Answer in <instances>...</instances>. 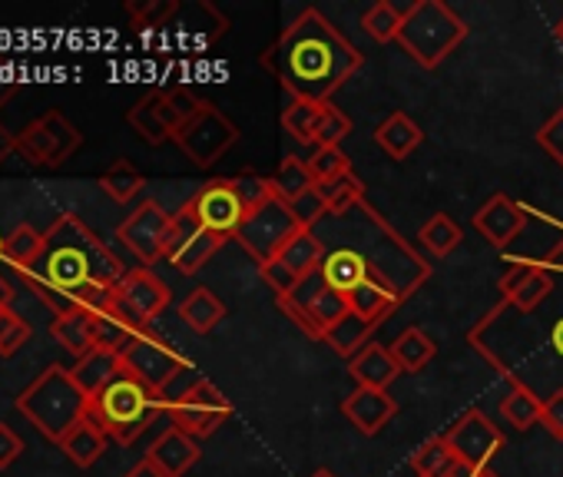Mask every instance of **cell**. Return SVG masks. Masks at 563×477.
Returning a JSON list of instances; mask_svg holds the SVG:
<instances>
[{
    "mask_svg": "<svg viewBox=\"0 0 563 477\" xmlns=\"http://www.w3.org/2000/svg\"><path fill=\"white\" fill-rule=\"evenodd\" d=\"M471 225L477 229V235L494 249H507L514 239L523 232L527 225V209L520 202H514L507 192H494L474 215Z\"/></svg>",
    "mask_w": 563,
    "mask_h": 477,
    "instance_id": "20",
    "label": "cell"
},
{
    "mask_svg": "<svg viewBox=\"0 0 563 477\" xmlns=\"http://www.w3.org/2000/svg\"><path fill=\"white\" fill-rule=\"evenodd\" d=\"M186 206L209 232H216L222 239H235V232L245 219V206L239 202L232 179H209Z\"/></svg>",
    "mask_w": 563,
    "mask_h": 477,
    "instance_id": "18",
    "label": "cell"
},
{
    "mask_svg": "<svg viewBox=\"0 0 563 477\" xmlns=\"http://www.w3.org/2000/svg\"><path fill=\"white\" fill-rule=\"evenodd\" d=\"M133 329H126L120 319H113L110 312H100L97 319H93V348H100V352H113V355H120L130 342H133Z\"/></svg>",
    "mask_w": 563,
    "mask_h": 477,
    "instance_id": "45",
    "label": "cell"
},
{
    "mask_svg": "<svg viewBox=\"0 0 563 477\" xmlns=\"http://www.w3.org/2000/svg\"><path fill=\"white\" fill-rule=\"evenodd\" d=\"M316 189H319V196H322L329 215H345V212H352L355 206L365 202V182H362L355 173H345V176H339V179L319 182Z\"/></svg>",
    "mask_w": 563,
    "mask_h": 477,
    "instance_id": "39",
    "label": "cell"
},
{
    "mask_svg": "<svg viewBox=\"0 0 563 477\" xmlns=\"http://www.w3.org/2000/svg\"><path fill=\"white\" fill-rule=\"evenodd\" d=\"M316 235L322 239V246H345L358 253L372 279L385 286L398 302L411 299L431 279V266L424 263V256H418L405 243L391 222L375 206H368V199L345 215H325L316 225Z\"/></svg>",
    "mask_w": 563,
    "mask_h": 477,
    "instance_id": "3",
    "label": "cell"
},
{
    "mask_svg": "<svg viewBox=\"0 0 563 477\" xmlns=\"http://www.w3.org/2000/svg\"><path fill=\"white\" fill-rule=\"evenodd\" d=\"M325 107L329 103H319V100H289L286 110H282V130H286L296 143L316 146V133H319Z\"/></svg>",
    "mask_w": 563,
    "mask_h": 477,
    "instance_id": "33",
    "label": "cell"
},
{
    "mask_svg": "<svg viewBox=\"0 0 563 477\" xmlns=\"http://www.w3.org/2000/svg\"><path fill=\"white\" fill-rule=\"evenodd\" d=\"M418 239H421V246H424L434 259H444V256H451V253L461 246L464 232H461V225H457L448 212H434V215L421 225Z\"/></svg>",
    "mask_w": 563,
    "mask_h": 477,
    "instance_id": "37",
    "label": "cell"
},
{
    "mask_svg": "<svg viewBox=\"0 0 563 477\" xmlns=\"http://www.w3.org/2000/svg\"><path fill=\"white\" fill-rule=\"evenodd\" d=\"M540 408H543V401L533 391L517 388V385H510L507 395L500 398V418L514 431H530L533 424H540Z\"/></svg>",
    "mask_w": 563,
    "mask_h": 477,
    "instance_id": "41",
    "label": "cell"
},
{
    "mask_svg": "<svg viewBox=\"0 0 563 477\" xmlns=\"http://www.w3.org/2000/svg\"><path fill=\"white\" fill-rule=\"evenodd\" d=\"M24 451V441L11 431V424H0V470L11 467Z\"/></svg>",
    "mask_w": 563,
    "mask_h": 477,
    "instance_id": "56",
    "label": "cell"
},
{
    "mask_svg": "<svg viewBox=\"0 0 563 477\" xmlns=\"http://www.w3.org/2000/svg\"><path fill=\"white\" fill-rule=\"evenodd\" d=\"M239 130L235 123L212 103H202L196 117H189L176 133L173 143L196 163V166H212L219 156H225L229 146H235Z\"/></svg>",
    "mask_w": 563,
    "mask_h": 477,
    "instance_id": "14",
    "label": "cell"
},
{
    "mask_svg": "<svg viewBox=\"0 0 563 477\" xmlns=\"http://www.w3.org/2000/svg\"><path fill=\"white\" fill-rule=\"evenodd\" d=\"M278 309L289 315L292 325H299L309 339L322 342L325 332L342 319L349 315V299L342 292H335L319 273L302 279V286L286 296V299H278Z\"/></svg>",
    "mask_w": 563,
    "mask_h": 477,
    "instance_id": "12",
    "label": "cell"
},
{
    "mask_svg": "<svg viewBox=\"0 0 563 477\" xmlns=\"http://www.w3.org/2000/svg\"><path fill=\"white\" fill-rule=\"evenodd\" d=\"M388 352H391L395 365L401 368V375H415V371L428 368V362H434L438 345H434V339H431L424 329L411 325V329H405V332L388 345Z\"/></svg>",
    "mask_w": 563,
    "mask_h": 477,
    "instance_id": "28",
    "label": "cell"
},
{
    "mask_svg": "<svg viewBox=\"0 0 563 477\" xmlns=\"http://www.w3.org/2000/svg\"><path fill=\"white\" fill-rule=\"evenodd\" d=\"M401 18H405V11H398V8L391 4V0H378V4H372V8L362 14V31H365L375 44H391V41H398Z\"/></svg>",
    "mask_w": 563,
    "mask_h": 477,
    "instance_id": "42",
    "label": "cell"
},
{
    "mask_svg": "<svg viewBox=\"0 0 563 477\" xmlns=\"http://www.w3.org/2000/svg\"><path fill=\"white\" fill-rule=\"evenodd\" d=\"M179 319H183L196 335H209V332L225 319V302H222L212 289L199 286V289H192V292L183 299Z\"/></svg>",
    "mask_w": 563,
    "mask_h": 477,
    "instance_id": "29",
    "label": "cell"
},
{
    "mask_svg": "<svg viewBox=\"0 0 563 477\" xmlns=\"http://www.w3.org/2000/svg\"><path fill=\"white\" fill-rule=\"evenodd\" d=\"M100 186L110 199L117 202H130L143 186H146V176L130 163V159H117L103 176H100Z\"/></svg>",
    "mask_w": 563,
    "mask_h": 477,
    "instance_id": "43",
    "label": "cell"
},
{
    "mask_svg": "<svg viewBox=\"0 0 563 477\" xmlns=\"http://www.w3.org/2000/svg\"><path fill=\"white\" fill-rule=\"evenodd\" d=\"M278 263H286L299 279H309L322 269V259H325V246L322 239L316 235V229H299L286 246H282V253L275 256Z\"/></svg>",
    "mask_w": 563,
    "mask_h": 477,
    "instance_id": "26",
    "label": "cell"
},
{
    "mask_svg": "<svg viewBox=\"0 0 563 477\" xmlns=\"http://www.w3.org/2000/svg\"><path fill=\"white\" fill-rule=\"evenodd\" d=\"M533 140H537V146L563 169V107L533 133Z\"/></svg>",
    "mask_w": 563,
    "mask_h": 477,
    "instance_id": "51",
    "label": "cell"
},
{
    "mask_svg": "<svg viewBox=\"0 0 563 477\" xmlns=\"http://www.w3.org/2000/svg\"><path fill=\"white\" fill-rule=\"evenodd\" d=\"M107 434L90 421V418H84L80 424H74L67 434H64V441H60V451L77 464V467H93L100 457H103V451H107Z\"/></svg>",
    "mask_w": 563,
    "mask_h": 477,
    "instance_id": "30",
    "label": "cell"
},
{
    "mask_svg": "<svg viewBox=\"0 0 563 477\" xmlns=\"http://www.w3.org/2000/svg\"><path fill=\"white\" fill-rule=\"evenodd\" d=\"M500 302L517 309V312H533L537 306H543L553 289H556V276L553 269H547L543 263H514L500 282Z\"/></svg>",
    "mask_w": 563,
    "mask_h": 477,
    "instance_id": "19",
    "label": "cell"
},
{
    "mask_svg": "<svg viewBox=\"0 0 563 477\" xmlns=\"http://www.w3.org/2000/svg\"><path fill=\"white\" fill-rule=\"evenodd\" d=\"M540 424L556 437L563 441V391L543 398V408H540Z\"/></svg>",
    "mask_w": 563,
    "mask_h": 477,
    "instance_id": "54",
    "label": "cell"
},
{
    "mask_svg": "<svg viewBox=\"0 0 563 477\" xmlns=\"http://www.w3.org/2000/svg\"><path fill=\"white\" fill-rule=\"evenodd\" d=\"M14 149H18V136H14L4 123H0V166H4V159H8Z\"/></svg>",
    "mask_w": 563,
    "mask_h": 477,
    "instance_id": "57",
    "label": "cell"
},
{
    "mask_svg": "<svg viewBox=\"0 0 563 477\" xmlns=\"http://www.w3.org/2000/svg\"><path fill=\"white\" fill-rule=\"evenodd\" d=\"M31 286H34L37 299H41L44 306H51V309H54V315H57V319L77 309V302H74L67 292H60V289H51V286H41V282H31Z\"/></svg>",
    "mask_w": 563,
    "mask_h": 477,
    "instance_id": "55",
    "label": "cell"
},
{
    "mask_svg": "<svg viewBox=\"0 0 563 477\" xmlns=\"http://www.w3.org/2000/svg\"><path fill=\"white\" fill-rule=\"evenodd\" d=\"M126 11L140 27H163L179 11V4L176 0H143V4H126Z\"/></svg>",
    "mask_w": 563,
    "mask_h": 477,
    "instance_id": "50",
    "label": "cell"
},
{
    "mask_svg": "<svg viewBox=\"0 0 563 477\" xmlns=\"http://www.w3.org/2000/svg\"><path fill=\"white\" fill-rule=\"evenodd\" d=\"M319 276H322L335 292H342V296L355 292L362 282H375L372 273H368V266H365V259H362L358 253L345 249V246H325V259H322Z\"/></svg>",
    "mask_w": 563,
    "mask_h": 477,
    "instance_id": "23",
    "label": "cell"
},
{
    "mask_svg": "<svg viewBox=\"0 0 563 477\" xmlns=\"http://www.w3.org/2000/svg\"><path fill=\"white\" fill-rule=\"evenodd\" d=\"M349 371L358 388H375V391H388V385L401 375L388 345H375V342L349 362Z\"/></svg>",
    "mask_w": 563,
    "mask_h": 477,
    "instance_id": "25",
    "label": "cell"
},
{
    "mask_svg": "<svg viewBox=\"0 0 563 477\" xmlns=\"http://www.w3.org/2000/svg\"><path fill=\"white\" fill-rule=\"evenodd\" d=\"M166 414H169L173 428L202 441V437L216 434L232 418V401L209 378H196L192 385H186L179 395H173L166 401Z\"/></svg>",
    "mask_w": 563,
    "mask_h": 477,
    "instance_id": "11",
    "label": "cell"
},
{
    "mask_svg": "<svg viewBox=\"0 0 563 477\" xmlns=\"http://www.w3.org/2000/svg\"><path fill=\"white\" fill-rule=\"evenodd\" d=\"M0 259H4V235H0Z\"/></svg>",
    "mask_w": 563,
    "mask_h": 477,
    "instance_id": "63",
    "label": "cell"
},
{
    "mask_svg": "<svg viewBox=\"0 0 563 477\" xmlns=\"http://www.w3.org/2000/svg\"><path fill=\"white\" fill-rule=\"evenodd\" d=\"M398 411V401L388 391H375V388H352L342 398V414L349 418V424H355L362 434L375 437Z\"/></svg>",
    "mask_w": 563,
    "mask_h": 477,
    "instance_id": "21",
    "label": "cell"
},
{
    "mask_svg": "<svg viewBox=\"0 0 563 477\" xmlns=\"http://www.w3.org/2000/svg\"><path fill=\"white\" fill-rule=\"evenodd\" d=\"M444 441L451 444V451L457 454V461L467 464V467H474V470H487L490 461L497 457V451L504 447L500 428L481 408H467L464 414H457L448 424Z\"/></svg>",
    "mask_w": 563,
    "mask_h": 477,
    "instance_id": "16",
    "label": "cell"
},
{
    "mask_svg": "<svg viewBox=\"0 0 563 477\" xmlns=\"http://www.w3.org/2000/svg\"><path fill=\"white\" fill-rule=\"evenodd\" d=\"M258 64L292 100L329 103L332 93L362 70L365 57L319 8H306Z\"/></svg>",
    "mask_w": 563,
    "mask_h": 477,
    "instance_id": "1",
    "label": "cell"
},
{
    "mask_svg": "<svg viewBox=\"0 0 563 477\" xmlns=\"http://www.w3.org/2000/svg\"><path fill=\"white\" fill-rule=\"evenodd\" d=\"M372 136H375V143H378L391 159H398V163H405V159L424 143L421 126H418L408 113H401V110L388 113V117L375 126Z\"/></svg>",
    "mask_w": 563,
    "mask_h": 477,
    "instance_id": "24",
    "label": "cell"
},
{
    "mask_svg": "<svg viewBox=\"0 0 563 477\" xmlns=\"http://www.w3.org/2000/svg\"><path fill=\"white\" fill-rule=\"evenodd\" d=\"M553 37H556V41H560V44H563V18H560V21H556V27H553Z\"/></svg>",
    "mask_w": 563,
    "mask_h": 477,
    "instance_id": "60",
    "label": "cell"
},
{
    "mask_svg": "<svg viewBox=\"0 0 563 477\" xmlns=\"http://www.w3.org/2000/svg\"><path fill=\"white\" fill-rule=\"evenodd\" d=\"M44 249V232H37L34 225L21 222L14 232L4 235V263H11L18 273H27Z\"/></svg>",
    "mask_w": 563,
    "mask_h": 477,
    "instance_id": "38",
    "label": "cell"
},
{
    "mask_svg": "<svg viewBox=\"0 0 563 477\" xmlns=\"http://www.w3.org/2000/svg\"><path fill=\"white\" fill-rule=\"evenodd\" d=\"M123 477H166V474H163V470H159L156 464H150V461L143 457V461H140L136 467H130V470H126Z\"/></svg>",
    "mask_w": 563,
    "mask_h": 477,
    "instance_id": "58",
    "label": "cell"
},
{
    "mask_svg": "<svg viewBox=\"0 0 563 477\" xmlns=\"http://www.w3.org/2000/svg\"><path fill=\"white\" fill-rule=\"evenodd\" d=\"M206 100H199L196 93H189L186 87H173V90H159V117L166 123L169 133H176L189 117H196V110Z\"/></svg>",
    "mask_w": 563,
    "mask_h": 477,
    "instance_id": "44",
    "label": "cell"
},
{
    "mask_svg": "<svg viewBox=\"0 0 563 477\" xmlns=\"http://www.w3.org/2000/svg\"><path fill=\"white\" fill-rule=\"evenodd\" d=\"M302 229V222L296 219L292 206L286 199L272 196L268 202H262L258 209L245 212L239 232H235V243L255 259V266L262 269L265 263H272L282 246L289 243V239Z\"/></svg>",
    "mask_w": 563,
    "mask_h": 477,
    "instance_id": "8",
    "label": "cell"
},
{
    "mask_svg": "<svg viewBox=\"0 0 563 477\" xmlns=\"http://www.w3.org/2000/svg\"><path fill=\"white\" fill-rule=\"evenodd\" d=\"M312 477H339V474H335V470H329V467H319V470H316Z\"/></svg>",
    "mask_w": 563,
    "mask_h": 477,
    "instance_id": "61",
    "label": "cell"
},
{
    "mask_svg": "<svg viewBox=\"0 0 563 477\" xmlns=\"http://www.w3.org/2000/svg\"><path fill=\"white\" fill-rule=\"evenodd\" d=\"M169 225H173V212H166L159 202L146 199V202H140V206L120 222L117 235L123 239V246H126L143 266H153V263L166 259Z\"/></svg>",
    "mask_w": 563,
    "mask_h": 477,
    "instance_id": "17",
    "label": "cell"
},
{
    "mask_svg": "<svg viewBox=\"0 0 563 477\" xmlns=\"http://www.w3.org/2000/svg\"><path fill=\"white\" fill-rule=\"evenodd\" d=\"M120 368L126 375H133L136 381H143L146 388H153L156 395H166V388L176 378L192 371V365L153 329L133 335V342L120 352Z\"/></svg>",
    "mask_w": 563,
    "mask_h": 477,
    "instance_id": "9",
    "label": "cell"
},
{
    "mask_svg": "<svg viewBox=\"0 0 563 477\" xmlns=\"http://www.w3.org/2000/svg\"><path fill=\"white\" fill-rule=\"evenodd\" d=\"M166 411L163 395H156L153 388H146L143 381H136L133 375H126L120 368V375L87 404V418L113 441L120 444H133L156 414Z\"/></svg>",
    "mask_w": 563,
    "mask_h": 477,
    "instance_id": "7",
    "label": "cell"
},
{
    "mask_svg": "<svg viewBox=\"0 0 563 477\" xmlns=\"http://www.w3.org/2000/svg\"><path fill=\"white\" fill-rule=\"evenodd\" d=\"M372 332H375V325L372 322H365L362 315H355V312H349V315H342L329 332H325V345L335 352V355H342V358H355L362 348H368L372 345Z\"/></svg>",
    "mask_w": 563,
    "mask_h": 477,
    "instance_id": "31",
    "label": "cell"
},
{
    "mask_svg": "<svg viewBox=\"0 0 563 477\" xmlns=\"http://www.w3.org/2000/svg\"><path fill=\"white\" fill-rule=\"evenodd\" d=\"M11 299H14V292H11V286L0 279V309H11Z\"/></svg>",
    "mask_w": 563,
    "mask_h": 477,
    "instance_id": "59",
    "label": "cell"
},
{
    "mask_svg": "<svg viewBox=\"0 0 563 477\" xmlns=\"http://www.w3.org/2000/svg\"><path fill=\"white\" fill-rule=\"evenodd\" d=\"M309 163V173L319 182H329V179H339L345 173H352V159L342 153V146H325V149H316L312 156H306Z\"/></svg>",
    "mask_w": 563,
    "mask_h": 477,
    "instance_id": "46",
    "label": "cell"
},
{
    "mask_svg": "<svg viewBox=\"0 0 563 477\" xmlns=\"http://www.w3.org/2000/svg\"><path fill=\"white\" fill-rule=\"evenodd\" d=\"M84 146V133L60 113L51 110L18 133V156L34 169H57Z\"/></svg>",
    "mask_w": 563,
    "mask_h": 477,
    "instance_id": "10",
    "label": "cell"
},
{
    "mask_svg": "<svg viewBox=\"0 0 563 477\" xmlns=\"http://www.w3.org/2000/svg\"><path fill=\"white\" fill-rule=\"evenodd\" d=\"M258 276H262V279H265V286L275 292V299H286V296H292V292L302 286V279H299L286 263H278V259L265 263V266L258 269Z\"/></svg>",
    "mask_w": 563,
    "mask_h": 477,
    "instance_id": "52",
    "label": "cell"
},
{
    "mask_svg": "<svg viewBox=\"0 0 563 477\" xmlns=\"http://www.w3.org/2000/svg\"><path fill=\"white\" fill-rule=\"evenodd\" d=\"M292 212H296V219L302 222V229H316V225L329 215V212H325V202H322V196H319V189L299 196V199L292 202Z\"/></svg>",
    "mask_w": 563,
    "mask_h": 477,
    "instance_id": "53",
    "label": "cell"
},
{
    "mask_svg": "<svg viewBox=\"0 0 563 477\" xmlns=\"http://www.w3.org/2000/svg\"><path fill=\"white\" fill-rule=\"evenodd\" d=\"M87 404L90 398L74 385L70 368L64 365H51L18 395V411L54 444L87 418Z\"/></svg>",
    "mask_w": 563,
    "mask_h": 477,
    "instance_id": "5",
    "label": "cell"
},
{
    "mask_svg": "<svg viewBox=\"0 0 563 477\" xmlns=\"http://www.w3.org/2000/svg\"><path fill=\"white\" fill-rule=\"evenodd\" d=\"M117 375H120V355L100 352V348H93L90 355L77 358V365L70 368L74 385H77L87 398H97Z\"/></svg>",
    "mask_w": 563,
    "mask_h": 477,
    "instance_id": "27",
    "label": "cell"
},
{
    "mask_svg": "<svg viewBox=\"0 0 563 477\" xmlns=\"http://www.w3.org/2000/svg\"><path fill=\"white\" fill-rule=\"evenodd\" d=\"M126 273L130 269H123L120 256L80 215L64 212L44 232L41 259L24 276H27V282H41V286H51V289L74 296L87 286L117 289Z\"/></svg>",
    "mask_w": 563,
    "mask_h": 477,
    "instance_id": "4",
    "label": "cell"
},
{
    "mask_svg": "<svg viewBox=\"0 0 563 477\" xmlns=\"http://www.w3.org/2000/svg\"><path fill=\"white\" fill-rule=\"evenodd\" d=\"M272 189H275L278 199H286L289 206H292L299 196L312 192V189H316V179H312V173H309V163H306L302 156H286V159L278 163V169L272 173Z\"/></svg>",
    "mask_w": 563,
    "mask_h": 477,
    "instance_id": "36",
    "label": "cell"
},
{
    "mask_svg": "<svg viewBox=\"0 0 563 477\" xmlns=\"http://www.w3.org/2000/svg\"><path fill=\"white\" fill-rule=\"evenodd\" d=\"M467 37V21L444 0H415L405 8L398 47L424 70L441 67Z\"/></svg>",
    "mask_w": 563,
    "mask_h": 477,
    "instance_id": "6",
    "label": "cell"
},
{
    "mask_svg": "<svg viewBox=\"0 0 563 477\" xmlns=\"http://www.w3.org/2000/svg\"><path fill=\"white\" fill-rule=\"evenodd\" d=\"M352 133V120L339 110V107H325L322 113V123H319V133H316V149H325V146H339L345 136Z\"/></svg>",
    "mask_w": 563,
    "mask_h": 477,
    "instance_id": "49",
    "label": "cell"
},
{
    "mask_svg": "<svg viewBox=\"0 0 563 477\" xmlns=\"http://www.w3.org/2000/svg\"><path fill=\"white\" fill-rule=\"evenodd\" d=\"M474 352L510 385L527 388L540 398V385H550V395L563 391V312L540 315L517 312L497 302L471 332ZM547 395V398H550Z\"/></svg>",
    "mask_w": 563,
    "mask_h": 477,
    "instance_id": "2",
    "label": "cell"
},
{
    "mask_svg": "<svg viewBox=\"0 0 563 477\" xmlns=\"http://www.w3.org/2000/svg\"><path fill=\"white\" fill-rule=\"evenodd\" d=\"M225 239L209 232L192 212L189 206H183L179 212H173V225H169V243H166V263L173 269H179L183 276H196L219 249Z\"/></svg>",
    "mask_w": 563,
    "mask_h": 477,
    "instance_id": "15",
    "label": "cell"
},
{
    "mask_svg": "<svg viewBox=\"0 0 563 477\" xmlns=\"http://www.w3.org/2000/svg\"><path fill=\"white\" fill-rule=\"evenodd\" d=\"M232 189H235L239 202L245 206V212L258 209L262 202H268V199L275 196V189H272V176H258V173L232 176Z\"/></svg>",
    "mask_w": 563,
    "mask_h": 477,
    "instance_id": "47",
    "label": "cell"
},
{
    "mask_svg": "<svg viewBox=\"0 0 563 477\" xmlns=\"http://www.w3.org/2000/svg\"><path fill=\"white\" fill-rule=\"evenodd\" d=\"M457 454L451 451V444L444 441V434L428 437L415 454H411V470L418 477H451L457 470Z\"/></svg>",
    "mask_w": 563,
    "mask_h": 477,
    "instance_id": "35",
    "label": "cell"
},
{
    "mask_svg": "<svg viewBox=\"0 0 563 477\" xmlns=\"http://www.w3.org/2000/svg\"><path fill=\"white\" fill-rule=\"evenodd\" d=\"M166 306H169V286L150 269H130L123 282L113 289L110 315L133 332H146Z\"/></svg>",
    "mask_w": 563,
    "mask_h": 477,
    "instance_id": "13",
    "label": "cell"
},
{
    "mask_svg": "<svg viewBox=\"0 0 563 477\" xmlns=\"http://www.w3.org/2000/svg\"><path fill=\"white\" fill-rule=\"evenodd\" d=\"M199 457H202L199 441L189 437L186 431L173 428V424H169V428L153 441V447L146 451V461L156 464L166 477H183Z\"/></svg>",
    "mask_w": 563,
    "mask_h": 477,
    "instance_id": "22",
    "label": "cell"
},
{
    "mask_svg": "<svg viewBox=\"0 0 563 477\" xmlns=\"http://www.w3.org/2000/svg\"><path fill=\"white\" fill-rule=\"evenodd\" d=\"M471 477H497V474H494V470H490V467H487V470H474V474H471Z\"/></svg>",
    "mask_w": 563,
    "mask_h": 477,
    "instance_id": "62",
    "label": "cell"
},
{
    "mask_svg": "<svg viewBox=\"0 0 563 477\" xmlns=\"http://www.w3.org/2000/svg\"><path fill=\"white\" fill-rule=\"evenodd\" d=\"M349 299V312H355V315H362L365 322H372V325H382L401 302L385 289V286H378V282H362L355 292H349L345 296Z\"/></svg>",
    "mask_w": 563,
    "mask_h": 477,
    "instance_id": "34",
    "label": "cell"
},
{
    "mask_svg": "<svg viewBox=\"0 0 563 477\" xmlns=\"http://www.w3.org/2000/svg\"><path fill=\"white\" fill-rule=\"evenodd\" d=\"M27 342H31V325L18 312L0 309V355H14Z\"/></svg>",
    "mask_w": 563,
    "mask_h": 477,
    "instance_id": "48",
    "label": "cell"
},
{
    "mask_svg": "<svg viewBox=\"0 0 563 477\" xmlns=\"http://www.w3.org/2000/svg\"><path fill=\"white\" fill-rule=\"evenodd\" d=\"M126 120H130V126L143 136V143H150V146H163V143L173 140V133L166 130V123H163V117H159V90L146 93V97L126 113Z\"/></svg>",
    "mask_w": 563,
    "mask_h": 477,
    "instance_id": "40",
    "label": "cell"
},
{
    "mask_svg": "<svg viewBox=\"0 0 563 477\" xmlns=\"http://www.w3.org/2000/svg\"><path fill=\"white\" fill-rule=\"evenodd\" d=\"M93 312H87V309H74V312H67V315H60V319H54V339L74 355V358H84V355H90L93 352Z\"/></svg>",
    "mask_w": 563,
    "mask_h": 477,
    "instance_id": "32",
    "label": "cell"
}]
</instances>
